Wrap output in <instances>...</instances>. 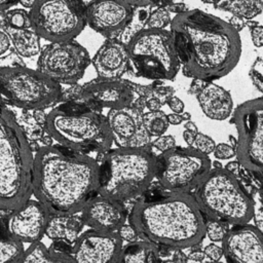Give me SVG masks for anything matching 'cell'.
I'll return each instance as SVG.
<instances>
[{
  "instance_id": "3957f363",
  "label": "cell",
  "mask_w": 263,
  "mask_h": 263,
  "mask_svg": "<svg viewBox=\"0 0 263 263\" xmlns=\"http://www.w3.org/2000/svg\"><path fill=\"white\" fill-rule=\"evenodd\" d=\"M130 225L155 246L184 249L198 245L205 235V221L194 197L182 192H161L135 203Z\"/></svg>"
},
{
  "instance_id": "9c48e42d",
  "label": "cell",
  "mask_w": 263,
  "mask_h": 263,
  "mask_svg": "<svg viewBox=\"0 0 263 263\" xmlns=\"http://www.w3.org/2000/svg\"><path fill=\"white\" fill-rule=\"evenodd\" d=\"M62 96L59 83L26 67H0V102L28 111L41 110Z\"/></svg>"
},
{
  "instance_id": "83f0119b",
  "label": "cell",
  "mask_w": 263,
  "mask_h": 263,
  "mask_svg": "<svg viewBox=\"0 0 263 263\" xmlns=\"http://www.w3.org/2000/svg\"><path fill=\"white\" fill-rule=\"evenodd\" d=\"M130 86H132L133 91L135 92V95H137L139 97L137 100L140 101L142 104L144 101H146L148 99L155 98L163 106L164 104H167L168 100L174 96V92H175V89L172 86H165V85H162L161 83L160 84L154 83V84H150V85H141V84H137V83H134L130 81Z\"/></svg>"
},
{
  "instance_id": "ee69618b",
  "label": "cell",
  "mask_w": 263,
  "mask_h": 263,
  "mask_svg": "<svg viewBox=\"0 0 263 263\" xmlns=\"http://www.w3.org/2000/svg\"><path fill=\"white\" fill-rule=\"evenodd\" d=\"M165 8L167 9L168 12L176 13V15L184 13L187 10H189L187 8L186 4H184V3H173V2H168V4L165 6Z\"/></svg>"
},
{
  "instance_id": "f35d334b",
  "label": "cell",
  "mask_w": 263,
  "mask_h": 263,
  "mask_svg": "<svg viewBox=\"0 0 263 263\" xmlns=\"http://www.w3.org/2000/svg\"><path fill=\"white\" fill-rule=\"evenodd\" d=\"M213 153H214L215 157L218 159H230L235 156L236 151L230 145L225 144V143H220V144L216 145Z\"/></svg>"
},
{
  "instance_id": "f546056e",
  "label": "cell",
  "mask_w": 263,
  "mask_h": 263,
  "mask_svg": "<svg viewBox=\"0 0 263 263\" xmlns=\"http://www.w3.org/2000/svg\"><path fill=\"white\" fill-rule=\"evenodd\" d=\"M151 10L150 6H144V7H134V12L130 21L128 22L127 26L123 30V32L120 34L118 39L124 43L125 45L128 43V41L140 31H142L145 28L146 22L149 17Z\"/></svg>"
},
{
  "instance_id": "4316f807",
  "label": "cell",
  "mask_w": 263,
  "mask_h": 263,
  "mask_svg": "<svg viewBox=\"0 0 263 263\" xmlns=\"http://www.w3.org/2000/svg\"><path fill=\"white\" fill-rule=\"evenodd\" d=\"M218 9L231 12L233 16L252 21L263 11V1L240 0V1H218L213 2Z\"/></svg>"
},
{
  "instance_id": "ba28073f",
  "label": "cell",
  "mask_w": 263,
  "mask_h": 263,
  "mask_svg": "<svg viewBox=\"0 0 263 263\" xmlns=\"http://www.w3.org/2000/svg\"><path fill=\"white\" fill-rule=\"evenodd\" d=\"M129 67L138 77L173 80L180 68L172 33L165 29H143L126 44Z\"/></svg>"
},
{
  "instance_id": "7dc6e473",
  "label": "cell",
  "mask_w": 263,
  "mask_h": 263,
  "mask_svg": "<svg viewBox=\"0 0 263 263\" xmlns=\"http://www.w3.org/2000/svg\"><path fill=\"white\" fill-rule=\"evenodd\" d=\"M228 23H229V25H230L233 29H235L237 32H239L241 29H243V28L246 27L247 21L243 20V18L237 17V16H232Z\"/></svg>"
},
{
  "instance_id": "5b68a950",
  "label": "cell",
  "mask_w": 263,
  "mask_h": 263,
  "mask_svg": "<svg viewBox=\"0 0 263 263\" xmlns=\"http://www.w3.org/2000/svg\"><path fill=\"white\" fill-rule=\"evenodd\" d=\"M99 163L98 194L121 203L142 195L156 177L157 156L150 148L109 150Z\"/></svg>"
},
{
  "instance_id": "44dd1931",
  "label": "cell",
  "mask_w": 263,
  "mask_h": 263,
  "mask_svg": "<svg viewBox=\"0 0 263 263\" xmlns=\"http://www.w3.org/2000/svg\"><path fill=\"white\" fill-rule=\"evenodd\" d=\"M92 65L100 78H121L129 68L126 45L118 38L106 39L93 55Z\"/></svg>"
},
{
  "instance_id": "d6a6232c",
  "label": "cell",
  "mask_w": 263,
  "mask_h": 263,
  "mask_svg": "<svg viewBox=\"0 0 263 263\" xmlns=\"http://www.w3.org/2000/svg\"><path fill=\"white\" fill-rule=\"evenodd\" d=\"M171 14L165 7L157 6L149 14L144 29H160L163 30L166 26L171 25Z\"/></svg>"
},
{
  "instance_id": "f1b7e54d",
  "label": "cell",
  "mask_w": 263,
  "mask_h": 263,
  "mask_svg": "<svg viewBox=\"0 0 263 263\" xmlns=\"http://www.w3.org/2000/svg\"><path fill=\"white\" fill-rule=\"evenodd\" d=\"M23 253V243L10 236L0 225V263H16Z\"/></svg>"
},
{
  "instance_id": "52a82bcc",
  "label": "cell",
  "mask_w": 263,
  "mask_h": 263,
  "mask_svg": "<svg viewBox=\"0 0 263 263\" xmlns=\"http://www.w3.org/2000/svg\"><path fill=\"white\" fill-rule=\"evenodd\" d=\"M201 213L211 221L234 226L253 218L255 203L241 182L223 167L211 170L196 187L194 197Z\"/></svg>"
},
{
  "instance_id": "e0dca14e",
  "label": "cell",
  "mask_w": 263,
  "mask_h": 263,
  "mask_svg": "<svg viewBox=\"0 0 263 263\" xmlns=\"http://www.w3.org/2000/svg\"><path fill=\"white\" fill-rule=\"evenodd\" d=\"M134 12L128 1H96L85 7L86 24L107 39L118 38Z\"/></svg>"
},
{
  "instance_id": "603a6c76",
  "label": "cell",
  "mask_w": 263,
  "mask_h": 263,
  "mask_svg": "<svg viewBox=\"0 0 263 263\" xmlns=\"http://www.w3.org/2000/svg\"><path fill=\"white\" fill-rule=\"evenodd\" d=\"M83 225L81 216L76 214L50 216L45 234L54 241L61 240L73 246L79 237Z\"/></svg>"
},
{
  "instance_id": "8fae6325",
  "label": "cell",
  "mask_w": 263,
  "mask_h": 263,
  "mask_svg": "<svg viewBox=\"0 0 263 263\" xmlns=\"http://www.w3.org/2000/svg\"><path fill=\"white\" fill-rule=\"evenodd\" d=\"M85 7L79 1H34L29 13L39 37L52 43L71 41L83 30Z\"/></svg>"
},
{
  "instance_id": "2e32d148",
  "label": "cell",
  "mask_w": 263,
  "mask_h": 263,
  "mask_svg": "<svg viewBox=\"0 0 263 263\" xmlns=\"http://www.w3.org/2000/svg\"><path fill=\"white\" fill-rule=\"evenodd\" d=\"M122 248L117 232L89 230L77 238L70 255L73 263H118Z\"/></svg>"
},
{
  "instance_id": "4dcf8cb0",
  "label": "cell",
  "mask_w": 263,
  "mask_h": 263,
  "mask_svg": "<svg viewBox=\"0 0 263 263\" xmlns=\"http://www.w3.org/2000/svg\"><path fill=\"white\" fill-rule=\"evenodd\" d=\"M143 125L150 137L158 138L162 136L168 127L166 114L161 110L155 112H145L143 114Z\"/></svg>"
},
{
  "instance_id": "bcb514c9",
  "label": "cell",
  "mask_w": 263,
  "mask_h": 263,
  "mask_svg": "<svg viewBox=\"0 0 263 263\" xmlns=\"http://www.w3.org/2000/svg\"><path fill=\"white\" fill-rule=\"evenodd\" d=\"M253 218L255 220V227L263 236V206L255 211Z\"/></svg>"
},
{
  "instance_id": "74e56055",
  "label": "cell",
  "mask_w": 263,
  "mask_h": 263,
  "mask_svg": "<svg viewBox=\"0 0 263 263\" xmlns=\"http://www.w3.org/2000/svg\"><path fill=\"white\" fill-rule=\"evenodd\" d=\"M12 52V46L7 32L5 31L3 22L0 21V59L8 57Z\"/></svg>"
},
{
  "instance_id": "4fadbf2b",
  "label": "cell",
  "mask_w": 263,
  "mask_h": 263,
  "mask_svg": "<svg viewBox=\"0 0 263 263\" xmlns=\"http://www.w3.org/2000/svg\"><path fill=\"white\" fill-rule=\"evenodd\" d=\"M89 63V54L81 44L73 40L52 42L40 51L36 71L57 83L74 84Z\"/></svg>"
},
{
  "instance_id": "7a4b0ae2",
  "label": "cell",
  "mask_w": 263,
  "mask_h": 263,
  "mask_svg": "<svg viewBox=\"0 0 263 263\" xmlns=\"http://www.w3.org/2000/svg\"><path fill=\"white\" fill-rule=\"evenodd\" d=\"M97 159L61 146L46 145L34 155L32 193L50 216L81 212L100 188Z\"/></svg>"
},
{
  "instance_id": "ffe728a7",
  "label": "cell",
  "mask_w": 263,
  "mask_h": 263,
  "mask_svg": "<svg viewBox=\"0 0 263 263\" xmlns=\"http://www.w3.org/2000/svg\"><path fill=\"white\" fill-rule=\"evenodd\" d=\"M81 219L91 230L116 232L124 225L126 210L121 202L97 194L82 209Z\"/></svg>"
},
{
  "instance_id": "7402d4cb",
  "label": "cell",
  "mask_w": 263,
  "mask_h": 263,
  "mask_svg": "<svg viewBox=\"0 0 263 263\" xmlns=\"http://www.w3.org/2000/svg\"><path fill=\"white\" fill-rule=\"evenodd\" d=\"M198 104L204 115L213 120H225L233 111V101L228 90L208 82L197 95Z\"/></svg>"
},
{
  "instance_id": "9a60e30c",
  "label": "cell",
  "mask_w": 263,
  "mask_h": 263,
  "mask_svg": "<svg viewBox=\"0 0 263 263\" xmlns=\"http://www.w3.org/2000/svg\"><path fill=\"white\" fill-rule=\"evenodd\" d=\"M143 110L135 105L109 110L106 118L112 139L118 148L151 147V137L143 125Z\"/></svg>"
},
{
  "instance_id": "681fc988",
  "label": "cell",
  "mask_w": 263,
  "mask_h": 263,
  "mask_svg": "<svg viewBox=\"0 0 263 263\" xmlns=\"http://www.w3.org/2000/svg\"><path fill=\"white\" fill-rule=\"evenodd\" d=\"M194 138H195L194 134L187 132V130L183 132V139H184L185 143L188 145V147H191L194 144Z\"/></svg>"
},
{
  "instance_id": "5bb4252c",
  "label": "cell",
  "mask_w": 263,
  "mask_h": 263,
  "mask_svg": "<svg viewBox=\"0 0 263 263\" xmlns=\"http://www.w3.org/2000/svg\"><path fill=\"white\" fill-rule=\"evenodd\" d=\"M73 99L78 105L97 111L102 108L111 110L127 107L136 100L130 81L100 77L82 86H76Z\"/></svg>"
},
{
  "instance_id": "816d5d0a",
  "label": "cell",
  "mask_w": 263,
  "mask_h": 263,
  "mask_svg": "<svg viewBox=\"0 0 263 263\" xmlns=\"http://www.w3.org/2000/svg\"><path fill=\"white\" fill-rule=\"evenodd\" d=\"M17 2H10V1H0V12H5L6 10L10 9L12 6L16 5Z\"/></svg>"
},
{
  "instance_id": "f5cc1de1",
  "label": "cell",
  "mask_w": 263,
  "mask_h": 263,
  "mask_svg": "<svg viewBox=\"0 0 263 263\" xmlns=\"http://www.w3.org/2000/svg\"><path fill=\"white\" fill-rule=\"evenodd\" d=\"M189 258L193 261H202L204 258V253L202 252H193L190 254Z\"/></svg>"
},
{
  "instance_id": "b9f144b4",
  "label": "cell",
  "mask_w": 263,
  "mask_h": 263,
  "mask_svg": "<svg viewBox=\"0 0 263 263\" xmlns=\"http://www.w3.org/2000/svg\"><path fill=\"white\" fill-rule=\"evenodd\" d=\"M204 255H206L213 261H218L222 257L223 251H222V248H220L214 243H211L205 247Z\"/></svg>"
},
{
  "instance_id": "6da1fadb",
  "label": "cell",
  "mask_w": 263,
  "mask_h": 263,
  "mask_svg": "<svg viewBox=\"0 0 263 263\" xmlns=\"http://www.w3.org/2000/svg\"><path fill=\"white\" fill-rule=\"evenodd\" d=\"M170 26L186 77L212 82L237 65L241 41L229 23L200 9H189L176 15Z\"/></svg>"
},
{
  "instance_id": "484cf974",
  "label": "cell",
  "mask_w": 263,
  "mask_h": 263,
  "mask_svg": "<svg viewBox=\"0 0 263 263\" xmlns=\"http://www.w3.org/2000/svg\"><path fill=\"white\" fill-rule=\"evenodd\" d=\"M16 263H73L71 256L47 249L42 242L32 243Z\"/></svg>"
},
{
  "instance_id": "7c38bea8",
  "label": "cell",
  "mask_w": 263,
  "mask_h": 263,
  "mask_svg": "<svg viewBox=\"0 0 263 263\" xmlns=\"http://www.w3.org/2000/svg\"><path fill=\"white\" fill-rule=\"evenodd\" d=\"M211 171L210 158L192 147L175 146L157 156L156 178L171 192L187 193Z\"/></svg>"
},
{
  "instance_id": "11a10c76",
  "label": "cell",
  "mask_w": 263,
  "mask_h": 263,
  "mask_svg": "<svg viewBox=\"0 0 263 263\" xmlns=\"http://www.w3.org/2000/svg\"><path fill=\"white\" fill-rule=\"evenodd\" d=\"M229 141H230V143H231V147L232 148H234V149H236V145H237V140L233 137V136H229Z\"/></svg>"
},
{
  "instance_id": "f6af8a7d",
  "label": "cell",
  "mask_w": 263,
  "mask_h": 263,
  "mask_svg": "<svg viewBox=\"0 0 263 263\" xmlns=\"http://www.w3.org/2000/svg\"><path fill=\"white\" fill-rule=\"evenodd\" d=\"M206 83L208 82H204V81L199 80V79H193L192 82L190 83L189 88H188V92L190 95H196L197 96L201 91V89L205 86Z\"/></svg>"
},
{
  "instance_id": "d4e9b609",
  "label": "cell",
  "mask_w": 263,
  "mask_h": 263,
  "mask_svg": "<svg viewBox=\"0 0 263 263\" xmlns=\"http://www.w3.org/2000/svg\"><path fill=\"white\" fill-rule=\"evenodd\" d=\"M118 263H162V260L154 243L142 240L122 248Z\"/></svg>"
},
{
  "instance_id": "ac0fdd59",
  "label": "cell",
  "mask_w": 263,
  "mask_h": 263,
  "mask_svg": "<svg viewBox=\"0 0 263 263\" xmlns=\"http://www.w3.org/2000/svg\"><path fill=\"white\" fill-rule=\"evenodd\" d=\"M222 251L228 263H263V236L255 226H234L222 240Z\"/></svg>"
},
{
  "instance_id": "836d02e7",
  "label": "cell",
  "mask_w": 263,
  "mask_h": 263,
  "mask_svg": "<svg viewBox=\"0 0 263 263\" xmlns=\"http://www.w3.org/2000/svg\"><path fill=\"white\" fill-rule=\"evenodd\" d=\"M226 226V224L210 220L208 223H205V233L211 240L222 241L228 232Z\"/></svg>"
},
{
  "instance_id": "9f6ffc18",
  "label": "cell",
  "mask_w": 263,
  "mask_h": 263,
  "mask_svg": "<svg viewBox=\"0 0 263 263\" xmlns=\"http://www.w3.org/2000/svg\"><path fill=\"white\" fill-rule=\"evenodd\" d=\"M210 263H221V262H219V261H213V262H210Z\"/></svg>"
},
{
  "instance_id": "cb8c5ba5",
  "label": "cell",
  "mask_w": 263,
  "mask_h": 263,
  "mask_svg": "<svg viewBox=\"0 0 263 263\" xmlns=\"http://www.w3.org/2000/svg\"><path fill=\"white\" fill-rule=\"evenodd\" d=\"M4 28L9 36L12 50L21 58L30 59L40 53V37L33 27L27 29H11L4 26Z\"/></svg>"
},
{
  "instance_id": "30bf717a",
  "label": "cell",
  "mask_w": 263,
  "mask_h": 263,
  "mask_svg": "<svg viewBox=\"0 0 263 263\" xmlns=\"http://www.w3.org/2000/svg\"><path fill=\"white\" fill-rule=\"evenodd\" d=\"M232 122L238 136L237 162L252 176L263 195V97L240 104Z\"/></svg>"
},
{
  "instance_id": "db71d44e",
  "label": "cell",
  "mask_w": 263,
  "mask_h": 263,
  "mask_svg": "<svg viewBox=\"0 0 263 263\" xmlns=\"http://www.w3.org/2000/svg\"><path fill=\"white\" fill-rule=\"evenodd\" d=\"M181 117H182L183 121L186 122V121H189V120H190L191 115H190L189 112H183V113H181Z\"/></svg>"
},
{
  "instance_id": "277c9868",
  "label": "cell",
  "mask_w": 263,
  "mask_h": 263,
  "mask_svg": "<svg viewBox=\"0 0 263 263\" xmlns=\"http://www.w3.org/2000/svg\"><path fill=\"white\" fill-rule=\"evenodd\" d=\"M33 161L27 135L12 113L0 106V210L16 211L30 199Z\"/></svg>"
},
{
  "instance_id": "d6986e66",
  "label": "cell",
  "mask_w": 263,
  "mask_h": 263,
  "mask_svg": "<svg viewBox=\"0 0 263 263\" xmlns=\"http://www.w3.org/2000/svg\"><path fill=\"white\" fill-rule=\"evenodd\" d=\"M50 215L38 201L29 199L13 211L7 221V232L20 242H38L45 234Z\"/></svg>"
},
{
  "instance_id": "d590c367",
  "label": "cell",
  "mask_w": 263,
  "mask_h": 263,
  "mask_svg": "<svg viewBox=\"0 0 263 263\" xmlns=\"http://www.w3.org/2000/svg\"><path fill=\"white\" fill-rule=\"evenodd\" d=\"M249 76L253 84L263 93V60L257 58L251 66Z\"/></svg>"
},
{
  "instance_id": "60d3db41",
  "label": "cell",
  "mask_w": 263,
  "mask_h": 263,
  "mask_svg": "<svg viewBox=\"0 0 263 263\" xmlns=\"http://www.w3.org/2000/svg\"><path fill=\"white\" fill-rule=\"evenodd\" d=\"M253 44L257 47L263 46V26H256L250 29Z\"/></svg>"
},
{
  "instance_id": "f907efd6",
  "label": "cell",
  "mask_w": 263,
  "mask_h": 263,
  "mask_svg": "<svg viewBox=\"0 0 263 263\" xmlns=\"http://www.w3.org/2000/svg\"><path fill=\"white\" fill-rule=\"evenodd\" d=\"M184 128H185V130L190 132V133H192V134H194V135H196V134L198 133V129H197L196 124H195L193 121H191V120L186 121V122L184 123Z\"/></svg>"
},
{
  "instance_id": "c3c4849f",
  "label": "cell",
  "mask_w": 263,
  "mask_h": 263,
  "mask_svg": "<svg viewBox=\"0 0 263 263\" xmlns=\"http://www.w3.org/2000/svg\"><path fill=\"white\" fill-rule=\"evenodd\" d=\"M166 117H167L168 124H172V125H178V124H180L183 121V119L181 117V114L171 113V114L166 115Z\"/></svg>"
},
{
  "instance_id": "7bdbcfd3",
  "label": "cell",
  "mask_w": 263,
  "mask_h": 263,
  "mask_svg": "<svg viewBox=\"0 0 263 263\" xmlns=\"http://www.w3.org/2000/svg\"><path fill=\"white\" fill-rule=\"evenodd\" d=\"M167 105L170 107V109L175 113V114H181L184 112V103L183 101L178 98V97H175L173 96L168 102H167Z\"/></svg>"
},
{
  "instance_id": "e575fe53",
  "label": "cell",
  "mask_w": 263,
  "mask_h": 263,
  "mask_svg": "<svg viewBox=\"0 0 263 263\" xmlns=\"http://www.w3.org/2000/svg\"><path fill=\"white\" fill-rule=\"evenodd\" d=\"M193 145L195 146V149L197 151H199L200 153H202L206 156L209 154L213 153L215 150V147H216L215 141L211 137H209L202 133H197L195 135Z\"/></svg>"
},
{
  "instance_id": "8d00e7d4",
  "label": "cell",
  "mask_w": 263,
  "mask_h": 263,
  "mask_svg": "<svg viewBox=\"0 0 263 263\" xmlns=\"http://www.w3.org/2000/svg\"><path fill=\"white\" fill-rule=\"evenodd\" d=\"M176 146L175 138L171 135H162L158 137L156 140H154L151 144V147L157 149L161 153H164L168 151L170 149L174 148Z\"/></svg>"
},
{
  "instance_id": "ab89813d",
  "label": "cell",
  "mask_w": 263,
  "mask_h": 263,
  "mask_svg": "<svg viewBox=\"0 0 263 263\" xmlns=\"http://www.w3.org/2000/svg\"><path fill=\"white\" fill-rule=\"evenodd\" d=\"M118 235L120 236V238L123 240H126L128 243L130 242H135L136 239H137V236H138V233L137 231L135 230V228L129 224V225H122L119 230L117 231Z\"/></svg>"
},
{
  "instance_id": "1f68e13d",
  "label": "cell",
  "mask_w": 263,
  "mask_h": 263,
  "mask_svg": "<svg viewBox=\"0 0 263 263\" xmlns=\"http://www.w3.org/2000/svg\"><path fill=\"white\" fill-rule=\"evenodd\" d=\"M4 26L11 29L32 28V21L29 11L23 8H10L3 12Z\"/></svg>"
},
{
  "instance_id": "8992f818",
  "label": "cell",
  "mask_w": 263,
  "mask_h": 263,
  "mask_svg": "<svg viewBox=\"0 0 263 263\" xmlns=\"http://www.w3.org/2000/svg\"><path fill=\"white\" fill-rule=\"evenodd\" d=\"M45 129L61 147L83 155L105 154L113 142L107 118L86 107L53 109L46 115Z\"/></svg>"
}]
</instances>
